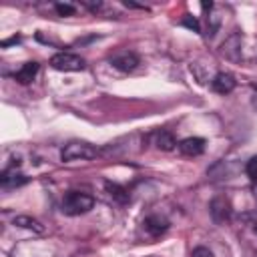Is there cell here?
Here are the masks:
<instances>
[{"label":"cell","mask_w":257,"mask_h":257,"mask_svg":"<svg viewBox=\"0 0 257 257\" xmlns=\"http://www.w3.org/2000/svg\"><path fill=\"white\" fill-rule=\"evenodd\" d=\"M62 213L68 217H76V215H84L94 207V199L88 193L82 191H68L62 197Z\"/></svg>","instance_id":"obj_1"},{"label":"cell","mask_w":257,"mask_h":257,"mask_svg":"<svg viewBox=\"0 0 257 257\" xmlns=\"http://www.w3.org/2000/svg\"><path fill=\"white\" fill-rule=\"evenodd\" d=\"M98 157V149L86 141H70L64 145L62 153H60V159L62 161H90Z\"/></svg>","instance_id":"obj_2"},{"label":"cell","mask_w":257,"mask_h":257,"mask_svg":"<svg viewBox=\"0 0 257 257\" xmlns=\"http://www.w3.org/2000/svg\"><path fill=\"white\" fill-rule=\"evenodd\" d=\"M50 66L54 70H60V72H78V70H84V58L78 56V54H72V52H56L52 58H50Z\"/></svg>","instance_id":"obj_3"},{"label":"cell","mask_w":257,"mask_h":257,"mask_svg":"<svg viewBox=\"0 0 257 257\" xmlns=\"http://www.w3.org/2000/svg\"><path fill=\"white\" fill-rule=\"evenodd\" d=\"M231 211H233L231 203H229V199L225 195H217L209 203V215L217 225H225L231 219Z\"/></svg>","instance_id":"obj_4"},{"label":"cell","mask_w":257,"mask_h":257,"mask_svg":"<svg viewBox=\"0 0 257 257\" xmlns=\"http://www.w3.org/2000/svg\"><path fill=\"white\" fill-rule=\"evenodd\" d=\"M108 62H110L116 70H120V72H133V70L139 66V56H137L135 52L120 50V52H114V54L108 58Z\"/></svg>","instance_id":"obj_5"},{"label":"cell","mask_w":257,"mask_h":257,"mask_svg":"<svg viewBox=\"0 0 257 257\" xmlns=\"http://www.w3.org/2000/svg\"><path fill=\"white\" fill-rule=\"evenodd\" d=\"M235 86H237V80H235V76L229 74V72H217V74L213 76V80H211V88H213L217 94H229V92L235 90Z\"/></svg>","instance_id":"obj_6"},{"label":"cell","mask_w":257,"mask_h":257,"mask_svg":"<svg viewBox=\"0 0 257 257\" xmlns=\"http://www.w3.org/2000/svg\"><path fill=\"white\" fill-rule=\"evenodd\" d=\"M143 229L147 231L149 237L157 239V237H161V235L169 229V221H167L165 217H161V215H149V217L143 221Z\"/></svg>","instance_id":"obj_7"},{"label":"cell","mask_w":257,"mask_h":257,"mask_svg":"<svg viewBox=\"0 0 257 257\" xmlns=\"http://www.w3.org/2000/svg\"><path fill=\"white\" fill-rule=\"evenodd\" d=\"M179 151L185 157H199L205 153V139L201 137H187L179 143Z\"/></svg>","instance_id":"obj_8"},{"label":"cell","mask_w":257,"mask_h":257,"mask_svg":"<svg viewBox=\"0 0 257 257\" xmlns=\"http://www.w3.org/2000/svg\"><path fill=\"white\" fill-rule=\"evenodd\" d=\"M38 62H26V64H22L16 72H14V80L16 82H20V84H30L32 80H34V76H36V72H38Z\"/></svg>","instance_id":"obj_9"},{"label":"cell","mask_w":257,"mask_h":257,"mask_svg":"<svg viewBox=\"0 0 257 257\" xmlns=\"http://www.w3.org/2000/svg\"><path fill=\"white\" fill-rule=\"evenodd\" d=\"M26 183H28V177L18 173L14 167H10L2 173V187L4 189H14V187H20V185H26Z\"/></svg>","instance_id":"obj_10"},{"label":"cell","mask_w":257,"mask_h":257,"mask_svg":"<svg viewBox=\"0 0 257 257\" xmlns=\"http://www.w3.org/2000/svg\"><path fill=\"white\" fill-rule=\"evenodd\" d=\"M12 223L16 227H22V229H28V231H34V233H44V225L38 219L28 217V215H16Z\"/></svg>","instance_id":"obj_11"},{"label":"cell","mask_w":257,"mask_h":257,"mask_svg":"<svg viewBox=\"0 0 257 257\" xmlns=\"http://www.w3.org/2000/svg\"><path fill=\"white\" fill-rule=\"evenodd\" d=\"M155 147L159 151L169 153V151H173L177 147V141L169 131H159V133H155Z\"/></svg>","instance_id":"obj_12"},{"label":"cell","mask_w":257,"mask_h":257,"mask_svg":"<svg viewBox=\"0 0 257 257\" xmlns=\"http://www.w3.org/2000/svg\"><path fill=\"white\" fill-rule=\"evenodd\" d=\"M106 191H108V195L118 203V205H126L128 201H131V195H128V191L124 189V187H120L118 183H106Z\"/></svg>","instance_id":"obj_13"},{"label":"cell","mask_w":257,"mask_h":257,"mask_svg":"<svg viewBox=\"0 0 257 257\" xmlns=\"http://www.w3.org/2000/svg\"><path fill=\"white\" fill-rule=\"evenodd\" d=\"M54 10L58 12V16H72L76 12V8L72 4H66V2H56L54 4Z\"/></svg>","instance_id":"obj_14"},{"label":"cell","mask_w":257,"mask_h":257,"mask_svg":"<svg viewBox=\"0 0 257 257\" xmlns=\"http://www.w3.org/2000/svg\"><path fill=\"white\" fill-rule=\"evenodd\" d=\"M245 173L251 181H257V157H251L245 165Z\"/></svg>","instance_id":"obj_15"},{"label":"cell","mask_w":257,"mask_h":257,"mask_svg":"<svg viewBox=\"0 0 257 257\" xmlns=\"http://www.w3.org/2000/svg\"><path fill=\"white\" fill-rule=\"evenodd\" d=\"M181 24H183V26H187V28H193L195 32H201V26H199L197 18H193V16H189V14H187V16L181 20Z\"/></svg>","instance_id":"obj_16"},{"label":"cell","mask_w":257,"mask_h":257,"mask_svg":"<svg viewBox=\"0 0 257 257\" xmlns=\"http://www.w3.org/2000/svg\"><path fill=\"white\" fill-rule=\"evenodd\" d=\"M191 257H213V253H211V249H207V247L199 245V247H195V249H193Z\"/></svg>","instance_id":"obj_17"},{"label":"cell","mask_w":257,"mask_h":257,"mask_svg":"<svg viewBox=\"0 0 257 257\" xmlns=\"http://www.w3.org/2000/svg\"><path fill=\"white\" fill-rule=\"evenodd\" d=\"M20 40V36H12V38H8V40H2V46H8V44H14V42H18Z\"/></svg>","instance_id":"obj_18"},{"label":"cell","mask_w":257,"mask_h":257,"mask_svg":"<svg viewBox=\"0 0 257 257\" xmlns=\"http://www.w3.org/2000/svg\"><path fill=\"white\" fill-rule=\"evenodd\" d=\"M251 191H253V197H255V201H257V181H253V189H251Z\"/></svg>","instance_id":"obj_19"},{"label":"cell","mask_w":257,"mask_h":257,"mask_svg":"<svg viewBox=\"0 0 257 257\" xmlns=\"http://www.w3.org/2000/svg\"><path fill=\"white\" fill-rule=\"evenodd\" d=\"M211 8H213V4H211V2H209V4H207V2H203V10H211Z\"/></svg>","instance_id":"obj_20"},{"label":"cell","mask_w":257,"mask_h":257,"mask_svg":"<svg viewBox=\"0 0 257 257\" xmlns=\"http://www.w3.org/2000/svg\"><path fill=\"white\" fill-rule=\"evenodd\" d=\"M255 233H257V225H255Z\"/></svg>","instance_id":"obj_21"}]
</instances>
